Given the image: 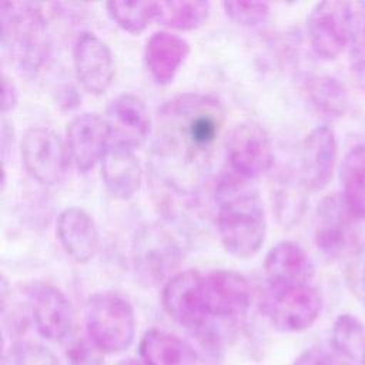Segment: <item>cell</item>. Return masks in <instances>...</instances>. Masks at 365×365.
I'll list each match as a JSON object with an SVG mask.
<instances>
[{"instance_id": "obj_16", "label": "cell", "mask_w": 365, "mask_h": 365, "mask_svg": "<svg viewBox=\"0 0 365 365\" xmlns=\"http://www.w3.org/2000/svg\"><path fill=\"white\" fill-rule=\"evenodd\" d=\"M264 269L268 287L309 284L315 268L305 250L294 241H281L267 254Z\"/></svg>"}, {"instance_id": "obj_12", "label": "cell", "mask_w": 365, "mask_h": 365, "mask_svg": "<svg viewBox=\"0 0 365 365\" xmlns=\"http://www.w3.org/2000/svg\"><path fill=\"white\" fill-rule=\"evenodd\" d=\"M336 154V138L328 125H318L307 134L299 155V178L308 191H321L329 184Z\"/></svg>"}, {"instance_id": "obj_26", "label": "cell", "mask_w": 365, "mask_h": 365, "mask_svg": "<svg viewBox=\"0 0 365 365\" xmlns=\"http://www.w3.org/2000/svg\"><path fill=\"white\" fill-rule=\"evenodd\" d=\"M106 9L111 20L124 31L131 34L143 33L150 21L155 19L157 1H107Z\"/></svg>"}, {"instance_id": "obj_27", "label": "cell", "mask_w": 365, "mask_h": 365, "mask_svg": "<svg viewBox=\"0 0 365 365\" xmlns=\"http://www.w3.org/2000/svg\"><path fill=\"white\" fill-rule=\"evenodd\" d=\"M1 365H61L46 346L34 342H16L3 355Z\"/></svg>"}, {"instance_id": "obj_10", "label": "cell", "mask_w": 365, "mask_h": 365, "mask_svg": "<svg viewBox=\"0 0 365 365\" xmlns=\"http://www.w3.org/2000/svg\"><path fill=\"white\" fill-rule=\"evenodd\" d=\"M66 145L74 167L87 173L93 170L111 147V133L106 118L84 113L74 117L66 131Z\"/></svg>"}, {"instance_id": "obj_29", "label": "cell", "mask_w": 365, "mask_h": 365, "mask_svg": "<svg viewBox=\"0 0 365 365\" xmlns=\"http://www.w3.org/2000/svg\"><path fill=\"white\" fill-rule=\"evenodd\" d=\"M344 277L352 295L365 305V241L355 245L349 252Z\"/></svg>"}, {"instance_id": "obj_20", "label": "cell", "mask_w": 365, "mask_h": 365, "mask_svg": "<svg viewBox=\"0 0 365 365\" xmlns=\"http://www.w3.org/2000/svg\"><path fill=\"white\" fill-rule=\"evenodd\" d=\"M138 354L147 365H197V354L190 344L155 328L143 335Z\"/></svg>"}, {"instance_id": "obj_22", "label": "cell", "mask_w": 365, "mask_h": 365, "mask_svg": "<svg viewBox=\"0 0 365 365\" xmlns=\"http://www.w3.org/2000/svg\"><path fill=\"white\" fill-rule=\"evenodd\" d=\"M342 197L355 218L365 220V143L355 144L341 164Z\"/></svg>"}, {"instance_id": "obj_30", "label": "cell", "mask_w": 365, "mask_h": 365, "mask_svg": "<svg viewBox=\"0 0 365 365\" xmlns=\"http://www.w3.org/2000/svg\"><path fill=\"white\" fill-rule=\"evenodd\" d=\"M349 56L354 71L361 80L365 81V10H355Z\"/></svg>"}, {"instance_id": "obj_17", "label": "cell", "mask_w": 365, "mask_h": 365, "mask_svg": "<svg viewBox=\"0 0 365 365\" xmlns=\"http://www.w3.org/2000/svg\"><path fill=\"white\" fill-rule=\"evenodd\" d=\"M190 54L185 38L170 31H155L144 47V63L150 77L160 86L170 84Z\"/></svg>"}, {"instance_id": "obj_11", "label": "cell", "mask_w": 365, "mask_h": 365, "mask_svg": "<svg viewBox=\"0 0 365 365\" xmlns=\"http://www.w3.org/2000/svg\"><path fill=\"white\" fill-rule=\"evenodd\" d=\"M76 76L83 88L100 96L110 87L114 77V58L110 47L90 31L81 33L73 47Z\"/></svg>"}, {"instance_id": "obj_1", "label": "cell", "mask_w": 365, "mask_h": 365, "mask_svg": "<svg viewBox=\"0 0 365 365\" xmlns=\"http://www.w3.org/2000/svg\"><path fill=\"white\" fill-rule=\"evenodd\" d=\"M224 124L220 101L208 94L187 93L167 101L158 111L155 154L163 175L175 187L205 168Z\"/></svg>"}, {"instance_id": "obj_15", "label": "cell", "mask_w": 365, "mask_h": 365, "mask_svg": "<svg viewBox=\"0 0 365 365\" xmlns=\"http://www.w3.org/2000/svg\"><path fill=\"white\" fill-rule=\"evenodd\" d=\"M29 297L38 334L50 341L64 339L70 334L73 324V311L67 297L48 284L33 285Z\"/></svg>"}, {"instance_id": "obj_14", "label": "cell", "mask_w": 365, "mask_h": 365, "mask_svg": "<svg viewBox=\"0 0 365 365\" xmlns=\"http://www.w3.org/2000/svg\"><path fill=\"white\" fill-rule=\"evenodd\" d=\"M354 220L342 194L327 195L315 214L314 238L318 250L327 257H338L354 235Z\"/></svg>"}, {"instance_id": "obj_34", "label": "cell", "mask_w": 365, "mask_h": 365, "mask_svg": "<svg viewBox=\"0 0 365 365\" xmlns=\"http://www.w3.org/2000/svg\"><path fill=\"white\" fill-rule=\"evenodd\" d=\"M58 104L64 108H71L78 104V96L74 88L64 86L61 90H58Z\"/></svg>"}, {"instance_id": "obj_28", "label": "cell", "mask_w": 365, "mask_h": 365, "mask_svg": "<svg viewBox=\"0 0 365 365\" xmlns=\"http://www.w3.org/2000/svg\"><path fill=\"white\" fill-rule=\"evenodd\" d=\"M222 9L230 20L245 27L259 26L269 16V4L265 1H224Z\"/></svg>"}, {"instance_id": "obj_32", "label": "cell", "mask_w": 365, "mask_h": 365, "mask_svg": "<svg viewBox=\"0 0 365 365\" xmlns=\"http://www.w3.org/2000/svg\"><path fill=\"white\" fill-rule=\"evenodd\" d=\"M292 365H338V364L327 352L318 348H311L302 352Z\"/></svg>"}, {"instance_id": "obj_18", "label": "cell", "mask_w": 365, "mask_h": 365, "mask_svg": "<svg viewBox=\"0 0 365 365\" xmlns=\"http://www.w3.org/2000/svg\"><path fill=\"white\" fill-rule=\"evenodd\" d=\"M57 238L76 262L90 261L98 248V232L93 218L78 207L64 208L56 224Z\"/></svg>"}, {"instance_id": "obj_35", "label": "cell", "mask_w": 365, "mask_h": 365, "mask_svg": "<svg viewBox=\"0 0 365 365\" xmlns=\"http://www.w3.org/2000/svg\"><path fill=\"white\" fill-rule=\"evenodd\" d=\"M117 365H147L143 359H134V358H127L120 361Z\"/></svg>"}, {"instance_id": "obj_4", "label": "cell", "mask_w": 365, "mask_h": 365, "mask_svg": "<svg viewBox=\"0 0 365 365\" xmlns=\"http://www.w3.org/2000/svg\"><path fill=\"white\" fill-rule=\"evenodd\" d=\"M1 47L26 71L37 70L46 57V19L38 3L4 1L0 11Z\"/></svg>"}, {"instance_id": "obj_21", "label": "cell", "mask_w": 365, "mask_h": 365, "mask_svg": "<svg viewBox=\"0 0 365 365\" xmlns=\"http://www.w3.org/2000/svg\"><path fill=\"white\" fill-rule=\"evenodd\" d=\"M331 349L338 365H365V324L352 314H341L331 329Z\"/></svg>"}, {"instance_id": "obj_9", "label": "cell", "mask_w": 365, "mask_h": 365, "mask_svg": "<svg viewBox=\"0 0 365 365\" xmlns=\"http://www.w3.org/2000/svg\"><path fill=\"white\" fill-rule=\"evenodd\" d=\"M225 151L232 171L242 178H258L267 174L274 164V150L267 131L251 120L231 130Z\"/></svg>"}, {"instance_id": "obj_23", "label": "cell", "mask_w": 365, "mask_h": 365, "mask_svg": "<svg viewBox=\"0 0 365 365\" xmlns=\"http://www.w3.org/2000/svg\"><path fill=\"white\" fill-rule=\"evenodd\" d=\"M308 103L325 118L341 117L346 110V91L342 83L328 74L312 76L304 84Z\"/></svg>"}, {"instance_id": "obj_19", "label": "cell", "mask_w": 365, "mask_h": 365, "mask_svg": "<svg viewBox=\"0 0 365 365\" xmlns=\"http://www.w3.org/2000/svg\"><path fill=\"white\" fill-rule=\"evenodd\" d=\"M101 178L111 197L117 200L134 197L143 181L141 165L134 150L111 144L101 161Z\"/></svg>"}, {"instance_id": "obj_7", "label": "cell", "mask_w": 365, "mask_h": 365, "mask_svg": "<svg viewBox=\"0 0 365 365\" xmlns=\"http://www.w3.org/2000/svg\"><path fill=\"white\" fill-rule=\"evenodd\" d=\"M264 311L278 331L299 332L318 319L322 311V297L309 284L268 287Z\"/></svg>"}, {"instance_id": "obj_13", "label": "cell", "mask_w": 365, "mask_h": 365, "mask_svg": "<svg viewBox=\"0 0 365 365\" xmlns=\"http://www.w3.org/2000/svg\"><path fill=\"white\" fill-rule=\"evenodd\" d=\"M106 121L111 133V144L135 150L151 134V117L144 101L134 94H120L107 107Z\"/></svg>"}, {"instance_id": "obj_24", "label": "cell", "mask_w": 365, "mask_h": 365, "mask_svg": "<svg viewBox=\"0 0 365 365\" xmlns=\"http://www.w3.org/2000/svg\"><path fill=\"white\" fill-rule=\"evenodd\" d=\"M307 191L299 175H284L278 181L272 192V208L278 222L285 228L295 227L305 215L308 205Z\"/></svg>"}, {"instance_id": "obj_25", "label": "cell", "mask_w": 365, "mask_h": 365, "mask_svg": "<svg viewBox=\"0 0 365 365\" xmlns=\"http://www.w3.org/2000/svg\"><path fill=\"white\" fill-rule=\"evenodd\" d=\"M210 13V1L170 0L157 1L155 19L165 27L187 31L201 27L208 20Z\"/></svg>"}, {"instance_id": "obj_5", "label": "cell", "mask_w": 365, "mask_h": 365, "mask_svg": "<svg viewBox=\"0 0 365 365\" xmlns=\"http://www.w3.org/2000/svg\"><path fill=\"white\" fill-rule=\"evenodd\" d=\"M86 329L88 339L103 352H123L134 339V309L115 292L93 294L86 304Z\"/></svg>"}, {"instance_id": "obj_33", "label": "cell", "mask_w": 365, "mask_h": 365, "mask_svg": "<svg viewBox=\"0 0 365 365\" xmlns=\"http://www.w3.org/2000/svg\"><path fill=\"white\" fill-rule=\"evenodd\" d=\"M3 97H1V111L3 114L11 111L16 108L17 103H19V91L16 84L13 83V80L10 77H7L6 74H3Z\"/></svg>"}, {"instance_id": "obj_8", "label": "cell", "mask_w": 365, "mask_h": 365, "mask_svg": "<svg viewBox=\"0 0 365 365\" xmlns=\"http://www.w3.org/2000/svg\"><path fill=\"white\" fill-rule=\"evenodd\" d=\"M20 154L27 174L41 185H56L67 173V145L51 128H29L21 140Z\"/></svg>"}, {"instance_id": "obj_31", "label": "cell", "mask_w": 365, "mask_h": 365, "mask_svg": "<svg viewBox=\"0 0 365 365\" xmlns=\"http://www.w3.org/2000/svg\"><path fill=\"white\" fill-rule=\"evenodd\" d=\"M66 358L70 365H103V351L84 338H76L68 342Z\"/></svg>"}, {"instance_id": "obj_2", "label": "cell", "mask_w": 365, "mask_h": 365, "mask_svg": "<svg viewBox=\"0 0 365 365\" xmlns=\"http://www.w3.org/2000/svg\"><path fill=\"white\" fill-rule=\"evenodd\" d=\"M251 301L248 279L228 269H187L170 278L163 289L168 315L207 344L217 342L224 325L244 318Z\"/></svg>"}, {"instance_id": "obj_6", "label": "cell", "mask_w": 365, "mask_h": 365, "mask_svg": "<svg viewBox=\"0 0 365 365\" xmlns=\"http://www.w3.org/2000/svg\"><path fill=\"white\" fill-rule=\"evenodd\" d=\"M355 4L349 1H319L307 19V33L312 50L324 60L338 58L351 44Z\"/></svg>"}, {"instance_id": "obj_3", "label": "cell", "mask_w": 365, "mask_h": 365, "mask_svg": "<svg viewBox=\"0 0 365 365\" xmlns=\"http://www.w3.org/2000/svg\"><path fill=\"white\" fill-rule=\"evenodd\" d=\"M217 231L225 251L237 258H251L267 237V218L259 195L234 177L217 185Z\"/></svg>"}]
</instances>
